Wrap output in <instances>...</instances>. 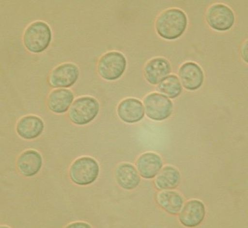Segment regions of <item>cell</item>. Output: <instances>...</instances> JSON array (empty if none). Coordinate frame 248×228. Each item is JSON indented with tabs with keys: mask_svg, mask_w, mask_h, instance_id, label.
I'll use <instances>...</instances> for the list:
<instances>
[{
	"mask_svg": "<svg viewBox=\"0 0 248 228\" xmlns=\"http://www.w3.org/2000/svg\"><path fill=\"white\" fill-rule=\"evenodd\" d=\"M187 19L185 13L179 9L166 10L157 19V33L163 38L168 40L178 39L187 28Z\"/></svg>",
	"mask_w": 248,
	"mask_h": 228,
	"instance_id": "1",
	"label": "cell"
},
{
	"mask_svg": "<svg viewBox=\"0 0 248 228\" xmlns=\"http://www.w3.org/2000/svg\"><path fill=\"white\" fill-rule=\"evenodd\" d=\"M43 121L39 117L30 115L23 117L17 123L16 130L20 137L24 139H34L43 133Z\"/></svg>",
	"mask_w": 248,
	"mask_h": 228,
	"instance_id": "15",
	"label": "cell"
},
{
	"mask_svg": "<svg viewBox=\"0 0 248 228\" xmlns=\"http://www.w3.org/2000/svg\"><path fill=\"white\" fill-rule=\"evenodd\" d=\"M52 32L48 24L43 21L34 22L24 33L23 41L28 50L33 53L44 51L50 45Z\"/></svg>",
	"mask_w": 248,
	"mask_h": 228,
	"instance_id": "2",
	"label": "cell"
},
{
	"mask_svg": "<svg viewBox=\"0 0 248 228\" xmlns=\"http://www.w3.org/2000/svg\"><path fill=\"white\" fill-rule=\"evenodd\" d=\"M179 76L183 87L190 91L200 88L204 79L201 68L194 63L184 64L179 70Z\"/></svg>",
	"mask_w": 248,
	"mask_h": 228,
	"instance_id": "10",
	"label": "cell"
},
{
	"mask_svg": "<svg viewBox=\"0 0 248 228\" xmlns=\"http://www.w3.org/2000/svg\"><path fill=\"white\" fill-rule=\"evenodd\" d=\"M74 99L72 91L59 88L50 93L48 98V107L55 114H63L72 106Z\"/></svg>",
	"mask_w": 248,
	"mask_h": 228,
	"instance_id": "16",
	"label": "cell"
},
{
	"mask_svg": "<svg viewBox=\"0 0 248 228\" xmlns=\"http://www.w3.org/2000/svg\"><path fill=\"white\" fill-rule=\"evenodd\" d=\"M99 174L98 163L90 157L77 159L70 169L71 180L75 184L88 185L96 180Z\"/></svg>",
	"mask_w": 248,
	"mask_h": 228,
	"instance_id": "4",
	"label": "cell"
},
{
	"mask_svg": "<svg viewBox=\"0 0 248 228\" xmlns=\"http://www.w3.org/2000/svg\"><path fill=\"white\" fill-rule=\"evenodd\" d=\"M181 181L179 170L172 166H165L156 175L155 183L157 189L161 190L174 189Z\"/></svg>",
	"mask_w": 248,
	"mask_h": 228,
	"instance_id": "18",
	"label": "cell"
},
{
	"mask_svg": "<svg viewBox=\"0 0 248 228\" xmlns=\"http://www.w3.org/2000/svg\"><path fill=\"white\" fill-rule=\"evenodd\" d=\"M17 163L20 173L25 177H32L41 170L43 158L36 150H28L20 155Z\"/></svg>",
	"mask_w": 248,
	"mask_h": 228,
	"instance_id": "13",
	"label": "cell"
},
{
	"mask_svg": "<svg viewBox=\"0 0 248 228\" xmlns=\"http://www.w3.org/2000/svg\"><path fill=\"white\" fill-rule=\"evenodd\" d=\"M143 103L147 116L154 121L165 120L171 115L173 109L171 101L157 93L147 95L144 99Z\"/></svg>",
	"mask_w": 248,
	"mask_h": 228,
	"instance_id": "6",
	"label": "cell"
},
{
	"mask_svg": "<svg viewBox=\"0 0 248 228\" xmlns=\"http://www.w3.org/2000/svg\"><path fill=\"white\" fill-rule=\"evenodd\" d=\"M99 112V103L97 99L90 97H81L70 106L68 117L75 125H85L94 120Z\"/></svg>",
	"mask_w": 248,
	"mask_h": 228,
	"instance_id": "3",
	"label": "cell"
},
{
	"mask_svg": "<svg viewBox=\"0 0 248 228\" xmlns=\"http://www.w3.org/2000/svg\"><path fill=\"white\" fill-rule=\"evenodd\" d=\"M116 179L119 186L124 189L130 190L136 189L140 182L138 171L130 163H121L117 168Z\"/></svg>",
	"mask_w": 248,
	"mask_h": 228,
	"instance_id": "17",
	"label": "cell"
},
{
	"mask_svg": "<svg viewBox=\"0 0 248 228\" xmlns=\"http://www.w3.org/2000/svg\"><path fill=\"white\" fill-rule=\"evenodd\" d=\"M68 228H90L91 226L88 225V223H83V222H77L72 223L70 225L68 226Z\"/></svg>",
	"mask_w": 248,
	"mask_h": 228,
	"instance_id": "21",
	"label": "cell"
},
{
	"mask_svg": "<svg viewBox=\"0 0 248 228\" xmlns=\"http://www.w3.org/2000/svg\"><path fill=\"white\" fill-rule=\"evenodd\" d=\"M163 161L159 155L147 152L140 156L137 161V168L140 176L146 179L154 178L163 167Z\"/></svg>",
	"mask_w": 248,
	"mask_h": 228,
	"instance_id": "12",
	"label": "cell"
},
{
	"mask_svg": "<svg viewBox=\"0 0 248 228\" xmlns=\"http://www.w3.org/2000/svg\"><path fill=\"white\" fill-rule=\"evenodd\" d=\"M157 91L168 98H175L182 92V85L176 75H169L158 84Z\"/></svg>",
	"mask_w": 248,
	"mask_h": 228,
	"instance_id": "20",
	"label": "cell"
},
{
	"mask_svg": "<svg viewBox=\"0 0 248 228\" xmlns=\"http://www.w3.org/2000/svg\"><path fill=\"white\" fill-rule=\"evenodd\" d=\"M79 75L78 68L73 64H63L51 73L50 83L55 88H68L74 85Z\"/></svg>",
	"mask_w": 248,
	"mask_h": 228,
	"instance_id": "8",
	"label": "cell"
},
{
	"mask_svg": "<svg viewBox=\"0 0 248 228\" xmlns=\"http://www.w3.org/2000/svg\"><path fill=\"white\" fill-rule=\"evenodd\" d=\"M205 207L198 200L188 201L179 212L180 222L186 227H196L204 220Z\"/></svg>",
	"mask_w": 248,
	"mask_h": 228,
	"instance_id": "9",
	"label": "cell"
},
{
	"mask_svg": "<svg viewBox=\"0 0 248 228\" xmlns=\"http://www.w3.org/2000/svg\"><path fill=\"white\" fill-rule=\"evenodd\" d=\"M117 114L124 122L136 123L143 118L145 110L143 104L139 99L127 98L119 104Z\"/></svg>",
	"mask_w": 248,
	"mask_h": 228,
	"instance_id": "11",
	"label": "cell"
},
{
	"mask_svg": "<svg viewBox=\"0 0 248 228\" xmlns=\"http://www.w3.org/2000/svg\"><path fill=\"white\" fill-rule=\"evenodd\" d=\"M157 202L165 211L170 214H178L182 209L183 198L182 196L175 191L163 190L157 195Z\"/></svg>",
	"mask_w": 248,
	"mask_h": 228,
	"instance_id": "19",
	"label": "cell"
},
{
	"mask_svg": "<svg viewBox=\"0 0 248 228\" xmlns=\"http://www.w3.org/2000/svg\"><path fill=\"white\" fill-rule=\"evenodd\" d=\"M127 61L119 52L106 53L99 60L97 69L101 77L107 81H115L120 78L125 72Z\"/></svg>",
	"mask_w": 248,
	"mask_h": 228,
	"instance_id": "5",
	"label": "cell"
},
{
	"mask_svg": "<svg viewBox=\"0 0 248 228\" xmlns=\"http://www.w3.org/2000/svg\"><path fill=\"white\" fill-rule=\"evenodd\" d=\"M206 18L210 27L218 32L229 30L234 23L233 12L222 4H216L210 7Z\"/></svg>",
	"mask_w": 248,
	"mask_h": 228,
	"instance_id": "7",
	"label": "cell"
},
{
	"mask_svg": "<svg viewBox=\"0 0 248 228\" xmlns=\"http://www.w3.org/2000/svg\"><path fill=\"white\" fill-rule=\"evenodd\" d=\"M171 68L167 59L155 58L148 63L145 67V77L152 85H157L169 76Z\"/></svg>",
	"mask_w": 248,
	"mask_h": 228,
	"instance_id": "14",
	"label": "cell"
}]
</instances>
